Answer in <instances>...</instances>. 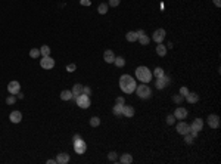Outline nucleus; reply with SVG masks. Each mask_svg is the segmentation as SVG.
Returning <instances> with one entry per match:
<instances>
[{
    "instance_id": "obj_10",
    "label": "nucleus",
    "mask_w": 221,
    "mask_h": 164,
    "mask_svg": "<svg viewBox=\"0 0 221 164\" xmlns=\"http://www.w3.org/2000/svg\"><path fill=\"white\" fill-rule=\"evenodd\" d=\"M19 90H21V84H19V82H16V80H12V82L7 84V92H9L10 95H16Z\"/></svg>"
},
{
    "instance_id": "obj_5",
    "label": "nucleus",
    "mask_w": 221,
    "mask_h": 164,
    "mask_svg": "<svg viewBox=\"0 0 221 164\" xmlns=\"http://www.w3.org/2000/svg\"><path fill=\"white\" fill-rule=\"evenodd\" d=\"M72 146H74V151H75L78 155H83V154L86 152V149H87V145H86V142L83 141V137L77 139V141H74Z\"/></svg>"
},
{
    "instance_id": "obj_3",
    "label": "nucleus",
    "mask_w": 221,
    "mask_h": 164,
    "mask_svg": "<svg viewBox=\"0 0 221 164\" xmlns=\"http://www.w3.org/2000/svg\"><path fill=\"white\" fill-rule=\"evenodd\" d=\"M134 92L137 93V96H139L140 99H149L150 95H152V90H150V87H149L147 84H140V86H137Z\"/></svg>"
},
{
    "instance_id": "obj_36",
    "label": "nucleus",
    "mask_w": 221,
    "mask_h": 164,
    "mask_svg": "<svg viewBox=\"0 0 221 164\" xmlns=\"http://www.w3.org/2000/svg\"><path fill=\"white\" fill-rule=\"evenodd\" d=\"M174 123H175V117H174V114L168 116V117H167V124H170V126H173Z\"/></svg>"
},
{
    "instance_id": "obj_21",
    "label": "nucleus",
    "mask_w": 221,
    "mask_h": 164,
    "mask_svg": "<svg viewBox=\"0 0 221 164\" xmlns=\"http://www.w3.org/2000/svg\"><path fill=\"white\" fill-rule=\"evenodd\" d=\"M72 95L74 96H78V95H81L83 93V84H80V83H77V84H74V87H72Z\"/></svg>"
},
{
    "instance_id": "obj_11",
    "label": "nucleus",
    "mask_w": 221,
    "mask_h": 164,
    "mask_svg": "<svg viewBox=\"0 0 221 164\" xmlns=\"http://www.w3.org/2000/svg\"><path fill=\"white\" fill-rule=\"evenodd\" d=\"M137 40L140 41L143 46H146V44H149V43H150V37H149V36H146L145 30H139V31H137Z\"/></svg>"
},
{
    "instance_id": "obj_24",
    "label": "nucleus",
    "mask_w": 221,
    "mask_h": 164,
    "mask_svg": "<svg viewBox=\"0 0 221 164\" xmlns=\"http://www.w3.org/2000/svg\"><path fill=\"white\" fill-rule=\"evenodd\" d=\"M156 53L159 55V56H165V55H167V48H165L162 43H158V46H156Z\"/></svg>"
},
{
    "instance_id": "obj_19",
    "label": "nucleus",
    "mask_w": 221,
    "mask_h": 164,
    "mask_svg": "<svg viewBox=\"0 0 221 164\" xmlns=\"http://www.w3.org/2000/svg\"><path fill=\"white\" fill-rule=\"evenodd\" d=\"M118 161H120L121 164H131L133 163V157H131V154H127V152H125V154L121 155Z\"/></svg>"
},
{
    "instance_id": "obj_8",
    "label": "nucleus",
    "mask_w": 221,
    "mask_h": 164,
    "mask_svg": "<svg viewBox=\"0 0 221 164\" xmlns=\"http://www.w3.org/2000/svg\"><path fill=\"white\" fill-rule=\"evenodd\" d=\"M165 36H167L165 30H164V28H158V30H155V31H153L152 39H153L155 43H162V41H164V39H165Z\"/></svg>"
},
{
    "instance_id": "obj_14",
    "label": "nucleus",
    "mask_w": 221,
    "mask_h": 164,
    "mask_svg": "<svg viewBox=\"0 0 221 164\" xmlns=\"http://www.w3.org/2000/svg\"><path fill=\"white\" fill-rule=\"evenodd\" d=\"M9 120L15 124L21 123V120H22V112H21V111H12V112L9 114Z\"/></svg>"
},
{
    "instance_id": "obj_1",
    "label": "nucleus",
    "mask_w": 221,
    "mask_h": 164,
    "mask_svg": "<svg viewBox=\"0 0 221 164\" xmlns=\"http://www.w3.org/2000/svg\"><path fill=\"white\" fill-rule=\"evenodd\" d=\"M137 87V83L130 74H124L121 75L120 78V89L124 92V93H133Z\"/></svg>"
},
{
    "instance_id": "obj_17",
    "label": "nucleus",
    "mask_w": 221,
    "mask_h": 164,
    "mask_svg": "<svg viewBox=\"0 0 221 164\" xmlns=\"http://www.w3.org/2000/svg\"><path fill=\"white\" fill-rule=\"evenodd\" d=\"M56 163L58 164H68L69 163V154H67V152H60V154H58Z\"/></svg>"
},
{
    "instance_id": "obj_15",
    "label": "nucleus",
    "mask_w": 221,
    "mask_h": 164,
    "mask_svg": "<svg viewBox=\"0 0 221 164\" xmlns=\"http://www.w3.org/2000/svg\"><path fill=\"white\" fill-rule=\"evenodd\" d=\"M174 117L178 118V120H184L187 117V109L183 108V107H178V108L174 111Z\"/></svg>"
},
{
    "instance_id": "obj_7",
    "label": "nucleus",
    "mask_w": 221,
    "mask_h": 164,
    "mask_svg": "<svg viewBox=\"0 0 221 164\" xmlns=\"http://www.w3.org/2000/svg\"><path fill=\"white\" fill-rule=\"evenodd\" d=\"M40 65H41V68H44V69H52L55 67V59L50 58V56H43L40 61Z\"/></svg>"
},
{
    "instance_id": "obj_46",
    "label": "nucleus",
    "mask_w": 221,
    "mask_h": 164,
    "mask_svg": "<svg viewBox=\"0 0 221 164\" xmlns=\"http://www.w3.org/2000/svg\"><path fill=\"white\" fill-rule=\"evenodd\" d=\"M47 164H58V163H56V160H52V158H50V160H47Z\"/></svg>"
},
{
    "instance_id": "obj_4",
    "label": "nucleus",
    "mask_w": 221,
    "mask_h": 164,
    "mask_svg": "<svg viewBox=\"0 0 221 164\" xmlns=\"http://www.w3.org/2000/svg\"><path fill=\"white\" fill-rule=\"evenodd\" d=\"M75 102H77V105H78L80 108H83V109H87L88 107L92 105L90 96H88V95H84V93H81V95L77 96V98H75Z\"/></svg>"
},
{
    "instance_id": "obj_35",
    "label": "nucleus",
    "mask_w": 221,
    "mask_h": 164,
    "mask_svg": "<svg viewBox=\"0 0 221 164\" xmlns=\"http://www.w3.org/2000/svg\"><path fill=\"white\" fill-rule=\"evenodd\" d=\"M173 101H174L175 103H181L183 101H184V98H183V96L178 93V95H174V96H173Z\"/></svg>"
},
{
    "instance_id": "obj_31",
    "label": "nucleus",
    "mask_w": 221,
    "mask_h": 164,
    "mask_svg": "<svg viewBox=\"0 0 221 164\" xmlns=\"http://www.w3.org/2000/svg\"><path fill=\"white\" fill-rule=\"evenodd\" d=\"M153 75L155 77H162V75H165V71L161 68V67H156L153 69Z\"/></svg>"
},
{
    "instance_id": "obj_43",
    "label": "nucleus",
    "mask_w": 221,
    "mask_h": 164,
    "mask_svg": "<svg viewBox=\"0 0 221 164\" xmlns=\"http://www.w3.org/2000/svg\"><path fill=\"white\" fill-rule=\"evenodd\" d=\"M214 5H215L217 7H220V6H221V0H214Z\"/></svg>"
},
{
    "instance_id": "obj_28",
    "label": "nucleus",
    "mask_w": 221,
    "mask_h": 164,
    "mask_svg": "<svg viewBox=\"0 0 221 164\" xmlns=\"http://www.w3.org/2000/svg\"><path fill=\"white\" fill-rule=\"evenodd\" d=\"M40 53L43 55V56H50V48H49L47 44L41 46V48H40Z\"/></svg>"
},
{
    "instance_id": "obj_33",
    "label": "nucleus",
    "mask_w": 221,
    "mask_h": 164,
    "mask_svg": "<svg viewBox=\"0 0 221 164\" xmlns=\"http://www.w3.org/2000/svg\"><path fill=\"white\" fill-rule=\"evenodd\" d=\"M183 136H184V142H186V144H189V145H192L193 144V141H194V137L192 136V135H183Z\"/></svg>"
},
{
    "instance_id": "obj_6",
    "label": "nucleus",
    "mask_w": 221,
    "mask_h": 164,
    "mask_svg": "<svg viewBox=\"0 0 221 164\" xmlns=\"http://www.w3.org/2000/svg\"><path fill=\"white\" fill-rule=\"evenodd\" d=\"M170 86V77L167 75H162V77H156V82H155V87L156 89H164V87H167Z\"/></svg>"
},
{
    "instance_id": "obj_20",
    "label": "nucleus",
    "mask_w": 221,
    "mask_h": 164,
    "mask_svg": "<svg viewBox=\"0 0 221 164\" xmlns=\"http://www.w3.org/2000/svg\"><path fill=\"white\" fill-rule=\"evenodd\" d=\"M186 101H187L189 103H196L199 101V95L194 93V92H189V95L186 96Z\"/></svg>"
},
{
    "instance_id": "obj_32",
    "label": "nucleus",
    "mask_w": 221,
    "mask_h": 164,
    "mask_svg": "<svg viewBox=\"0 0 221 164\" xmlns=\"http://www.w3.org/2000/svg\"><path fill=\"white\" fill-rule=\"evenodd\" d=\"M40 49H31V50H30V56H31V58H39V56H40Z\"/></svg>"
},
{
    "instance_id": "obj_23",
    "label": "nucleus",
    "mask_w": 221,
    "mask_h": 164,
    "mask_svg": "<svg viewBox=\"0 0 221 164\" xmlns=\"http://www.w3.org/2000/svg\"><path fill=\"white\" fill-rule=\"evenodd\" d=\"M72 98V92L71 90H62L60 92V99L62 101H69Z\"/></svg>"
},
{
    "instance_id": "obj_25",
    "label": "nucleus",
    "mask_w": 221,
    "mask_h": 164,
    "mask_svg": "<svg viewBox=\"0 0 221 164\" xmlns=\"http://www.w3.org/2000/svg\"><path fill=\"white\" fill-rule=\"evenodd\" d=\"M114 64L117 65V67H124L125 65V59L122 58V56H115V59H114Z\"/></svg>"
},
{
    "instance_id": "obj_27",
    "label": "nucleus",
    "mask_w": 221,
    "mask_h": 164,
    "mask_svg": "<svg viewBox=\"0 0 221 164\" xmlns=\"http://www.w3.org/2000/svg\"><path fill=\"white\" fill-rule=\"evenodd\" d=\"M97 12H99L100 15L106 14V12H108V5H106V3H100V5L97 6Z\"/></svg>"
},
{
    "instance_id": "obj_12",
    "label": "nucleus",
    "mask_w": 221,
    "mask_h": 164,
    "mask_svg": "<svg viewBox=\"0 0 221 164\" xmlns=\"http://www.w3.org/2000/svg\"><path fill=\"white\" fill-rule=\"evenodd\" d=\"M177 133H180V135H187V133H190V124L184 123V121H180V123L177 124Z\"/></svg>"
},
{
    "instance_id": "obj_45",
    "label": "nucleus",
    "mask_w": 221,
    "mask_h": 164,
    "mask_svg": "<svg viewBox=\"0 0 221 164\" xmlns=\"http://www.w3.org/2000/svg\"><path fill=\"white\" fill-rule=\"evenodd\" d=\"M80 137H81V136L78 135V133H75V135L72 136V142H74V141H77V139H80Z\"/></svg>"
},
{
    "instance_id": "obj_30",
    "label": "nucleus",
    "mask_w": 221,
    "mask_h": 164,
    "mask_svg": "<svg viewBox=\"0 0 221 164\" xmlns=\"http://www.w3.org/2000/svg\"><path fill=\"white\" fill-rule=\"evenodd\" d=\"M99 124H100V118L99 117H92L90 118V126L92 127H97Z\"/></svg>"
},
{
    "instance_id": "obj_41",
    "label": "nucleus",
    "mask_w": 221,
    "mask_h": 164,
    "mask_svg": "<svg viewBox=\"0 0 221 164\" xmlns=\"http://www.w3.org/2000/svg\"><path fill=\"white\" fill-rule=\"evenodd\" d=\"M115 103H120V105H124V103H125V99H124L122 96H118V98L115 99Z\"/></svg>"
},
{
    "instance_id": "obj_16",
    "label": "nucleus",
    "mask_w": 221,
    "mask_h": 164,
    "mask_svg": "<svg viewBox=\"0 0 221 164\" xmlns=\"http://www.w3.org/2000/svg\"><path fill=\"white\" fill-rule=\"evenodd\" d=\"M121 116H124V117H127V118H131V117L134 116V108L133 107H130V105H122V114Z\"/></svg>"
},
{
    "instance_id": "obj_39",
    "label": "nucleus",
    "mask_w": 221,
    "mask_h": 164,
    "mask_svg": "<svg viewBox=\"0 0 221 164\" xmlns=\"http://www.w3.org/2000/svg\"><path fill=\"white\" fill-rule=\"evenodd\" d=\"M77 69V65L75 64H69V65H67V71L68 73H74Z\"/></svg>"
},
{
    "instance_id": "obj_9",
    "label": "nucleus",
    "mask_w": 221,
    "mask_h": 164,
    "mask_svg": "<svg viewBox=\"0 0 221 164\" xmlns=\"http://www.w3.org/2000/svg\"><path fill=\"white\" fill-rule=\"evenodd\" d=\"M208 126H209L211 129H218V127H220V117L217 116V114L208 116Z\"/></svg>"
},
{
    "instance_id": "obj_34",
    "label": "nucleus",
    "mask_w": 221,
    "mask_h": 164,
    "mask_svg": "<svg viewBox=\"0 0 221 164\" xmlns=\"http://www.w3.org/2000/svg\"><path fill=\"white\" fill-rule=\"evenodd\" d=\"M15 102H16V96H15V95H10V96H7V98H6V103H7V105H14Z\"/></svg>"
},
{
    "instance_id": "obj_42",
    "label": "nucleus",
    "mask_w": 221,
    "mask_h": 164,
    "mask_svg": "<svg viewBox=\"0 0 221 164\" xmlns=\"http://www.w3.org/2000/svg\"><path fill=\"white\" fill-rule=\"evenodd\" d=\"M80 5L81 6H90L92 2H90V0H80Z\"/></svg>"
},
{
    "instance_id": "obj_13",
    "label": "nucleus",
    "mask_w": 221,
    "mask_h": 164,
    "mask_svg": "<svg viewBox=\"0 0 221 164\" xmlns=\"http://www.w3.org/2000/svg\"><path fill=\"white\" fill-rule=\"evenodd\" d=\"M202 127H203V121H202V118H194L193 121L190 123V130H194V132H201Z\"/></svg>"
},
{
    "instance_id": "obj_26",
    "label": "nucleus",
    "mask_w": 221,
    "mask_h": 164,
    "mask_svg": "<svg viewBox=\"0 0 221 164\" xmlns=\"http://www.w3.org/2000/svg\"><path fill=\"white\" fill-rule=\"evenodd\" d=\"M108 158H109L111 163H118V154H117L115 151H111V152L108 154Z\"/></svg>"
},
{
    "instance_id": "obj_2",
    "label": "nucleus",
    "mask_w": 221,
    "mask_h": 164,
    "mask_svg": "<svg viewBox=\"0 0 221 164\" xmlns=\"http://www.w3.org/2000/svg\"><path fill=\"white\" fill-rule=\"evenodd\" d=\"M136 77H137V80L141 83H149L152 80V71L147 68V67H137L136 68Z\"/></svg>"
},
{
    "instance_id": "obj_38",
    "label": "nucleus",
    "mask_w": 221,
    "mask_h": 164,
    "mask_svg": "<svg viewBox=\"0 0 221 164\" xmlns=\"http://www.w3.org/2000/svg\"><path fill=\"white\" fill-rule=\"evenodd\" d=\"M120 2H121V0H109V2H108V6L117 7L118 5H120Z\"/></svg>"
},
{
    "instance_id": "obj_18",
    "label": "nucleus",
    "mask_w": 221,
    "mask_h": 164,
    "mask_svg": "<svg viewBox=\"0 0 221 164\" xmlns=\"http://www.w3.org/2000/svg\"><path fill=\"white\" fill-rule=\"evenodd\" d=\"M103 59L106 64H114V59H115V53L112 50H105V53H103Z\"/></svg>"
},
{
    "instance_id": "obj_40",
    "label": "nucleus",
    "mask_w": 221,
    "mask_h": 164,
    "mask_svg": "<svg viewBox=\"0 0 221 164\" xmlns=\"http://www.w3.org/2000/svg\"><path fill=\"white\" fill-rule=\"evenodd\" d=\"M83 93H84V95H92V89H90V87H88V86H83Z\"/></svg>"
},
{
    "instance_id": "obj_37",
    "label": "nucleus",
    "mask_w": 221,
    "mask_h": 164,
    "mask_svg": "<svg viewBox=\"0 0 221 164\" xmlns=\"http://www.w3.org/2000/svg\"><path fill=\"white\" fill-rule=\"evenodd\" d=\"M180 95L183 96V98H186V96L189 95V89H187V87H184V86H181V87H180Z\"/></svg>"
},
{
    "instance_id": "obj_29",
    "label": "nucleus",
    "mask_w": 221,
    "mask_h": 164,
    "mask_svg": "<svg viewBox=\"0 0 221 164\" xmlns=\"http://www.w3.org/2000/svg\"><path fill=\"white\" fill-rule=\"evenodd\" d=\"M112 112H114V116H121V114H122V105L117 103L114 108H112Z\"/></svg>"
},
{
    "instance_id": "obj_44",
    "label": "nucleus",
    "mask_w": 221,
    "mask_h": 164,
    "mask_svg": "<svg viewBox=\"0 0 221 164\" xmlns=\"http://www.w3.org/2000/svg\"><path fill=\"white\" fill-rule=\"evenodd\" d=\"M16 95H18V99H24V93H22V92H18V93H16Z\"/></svg>"
},
{
    "instance_id": "obj_22",
    "label": "nucleus",
    "mask_w": 221,
    "mask_h": 164,
    "mask_svg": "<svg viewBox=\"0 0 221 164\" xmlns=\"http://www.w3.org/2000/svg\"><path fill=\"white\" fill-rule=\"evenodd\" d=\"M125 39H127V41H130V43L137 41V31H128L127 34H125Z\"/></svg>"
}]
</instances>
